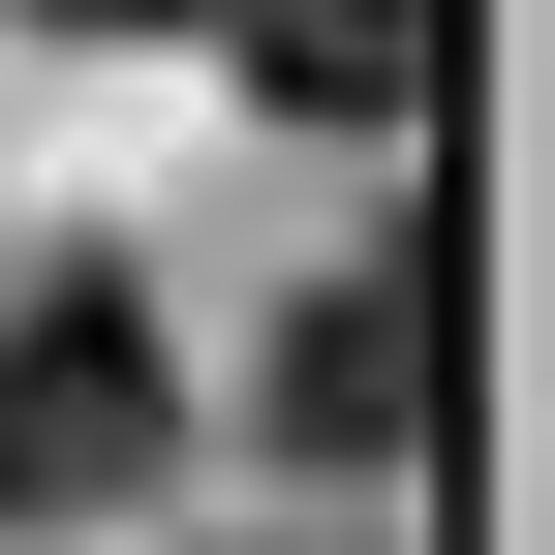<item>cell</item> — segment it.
Returning <instances> with one entry per match:
<instances>
[{"mask_svg":"<svg viewBox=\"0 0 555 555\" xmlns=\"http://www.w3.org/2000/svg\"><path fill=\"white\" fill-rule=\"evenodd\" d=\"M247 433H278V463H339V494H371V463L433 433V278H401V247H339L309 309H278V371H247Z\"/></svg>","mask_w":555,"mask_h":555,"instance_id":"7a4b0ae2","label":"cell"},{"mask_svg":"<svg viewBox=\"0 0 555 555\" xmlns=\"http://www.w3.org/2000/svg\"><path fill=\"white\" fill-rule=\"evenodd\" d=\"M185 31H217L278 124H401V93H433V0H185Z\"/></svg>","mask_w":555,"mask_h":555,"instance_id":"3957f363","label":"cell"},{"mask_svg":"<svg viewBox=\"0 0 555 555\" xmlns=\"http://www.w3.org/2000/svg\"><path fill=\"white\" fill-rule=\"evenodd\" d=\"M155 463H185V339L124 278H31L0 309V525H124Z\"/></svg>","mask_w":555,"mask_h":555,"instance_id":"6da1fadb","label":"cell"},{"mask_svg":"<svg viewBox=\"0 0 555 555\" xmlns=\"http://www.w3.org/2000/svg\"><path fill=\"white\" fill-rule=\"evenodd\" d=\"M31 31H185V0H31Z\"/></svg>","mask_w":555,"mask_h":555,"instance_id":"277c9868","label":"cell"}]
</instances>
